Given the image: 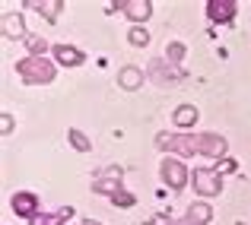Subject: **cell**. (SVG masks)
<instances>
[{"label": "cell", "instance_id": "1", "mask_svg": "<svg viewBox=\"0 0 251 225\" xmlns=\"http://www.w3.org/2000/svg\"><path fill=\"white\" fill-rule=\"evenodd\" d=\"M156 146L178 156H207L223 158L229 149L223 134H156Z\"/></svg>", "mask_w": 251, "mask_h": 225}, {"label": "cell", "instance_id": "2", "mask_svg": "<svg viewBox=\"0 0 251 225\" xmlns=\"http://www.w3.org/2000/svg\"><path fill=\"white\" fill-rule=\"evenodd\" d=\"M57 67L48 61V57H35V54H25L16 61V76L23 79L25 86H48L54 83Z\"/></svg>", "mask_w": 251, "mask_h": 225}, {"label": "cell", "instance_id": "3", "mask_svg": "<svg viewBox=\"0 0 251 225\" xmlns=\"http://www.w3.org/2000/svg\"><path fill=\"white\" fill-rule=\"evenodd\" d=\"M159 175H162V184H169L172 190H184L191 184V171L181 158H162Z\"/></svg>", "mask_w": 251, "mask_h": 225}, {"label": "cell", "instance_id": "4", "mask_svg": "<svg viewBox=\"0 0 251 225\" xmlns=\"http://www.w3.org/2000/svg\"><path fill=\"white\" fill-rule=\"evenodd\" d=\"M191 181H194V190L201 197H220L223 194L220 168H194L191 171Z\"/></svg>", "mask_w": 251, "mask_h": 225}, {"label": "cell", "instance_id": "5", "mask_svg": "<svg viewBox=\"0 0 251 225\" xmlns=\"http://www.w3.org/2000/svg\"><path fill=\"white\" fill-rule=\"evenodd\" d=\"M92 190H96V194H105L111 203H115V206H121V209H130V206L137 203V197L130 194V190H124L118 181H105V178H96V181H92Z\"/></svg>", "mask_w": 251, "mask_h": 225}, {"label": "cell", "instance_id": "6", "mask_svg": "<svg viewBox=\"0 0 251 225\" xmlns=\"http://www.w3.org/2000/svg\"><path fill=\"white\" fill-rule=\"evenodd\" d=\"M108 10H121L134 25H143L150 16H153V3H150V0H115Z\"/></svg>", "mask_w": 251, "mask_h": 225}, {"label": "cell", "instance_id": "7", "mask_svg": "<svg viewBox=\"0 0 251 225\" xmlns=\"http://www.w3.org/2000/svg\"><path fill=\"white\" fill-rule=\"evenodd\" d=\"M10 206H13V213H16V216H23L25 222H32L38 213H45V209H42V203H38V197L32 194V190H16V194L10 197Z\"/></svg>", "mask_w": 251, "mask_h": 225}, {"label": "cell", "instance_id": "8", "mask_svg": "<svg viewBox=\"0 0 251 225\" xmlns=\"http://www.w3.org/2000/svg\"><path fill=\"white\" fill-rule=\"evenodd\" d=\"M235 13H239V3H235V0H207L210 22H232Z\"/></svg>", "mask_w": 251, "mask_h": 225}, {"label": "cell", "instance_id": "9", "mask_svg": "<svg viewBox=\"0 0 251 225\" xmlns=\"http://www.w3.org/2000/svg\"><path fill=\"white\" fill-rule=\"evenodd\" d=\"M51 54H54V61L61 67H83V61H86V54L80 48H74V45H54Z\"/></svg>", "mask_w": 251, "mask_h": 225}, {"label": "cell", "instance_id": "10", "mask_svg": "<svg viewBox=\"0 0 251 225\" xmlns=\"http://www.w3.org/2000/svg\"><path fill=\"white\" fill-rule=\"evenodd\" d=\"M23 6H32V10H35L38 16H45L48 22H57V16H61V10L67 3H64V0H25Z\"/></svg>", "mask_w": 251, "mask_h": 225}, {"label": "cell", "instance_id": "11", "mask_svg": "<svg viewBox=\"0 0 251 225\" xmlns=\"http://www.w3.org/2000/svg\"><path fill=\"white\" fill-rule=\"evenodd\" d=\"M74 213H76L74 206H61V209H51V213H38L29 225H64L74 219Z\"/></svg>", "mask_w": 251, "mask_h": 225}, {"label": "cell", "instance_id": "12", "mask_svg": "<svg viewBox=\"0 0 251 225\" xmlns=\"http://www.w3.org/2000/svg\"><path fill=\"white\" fill-rule=\"evenodd\" d=\"M143 70L140 67H121V73H118V86H121L124 92H137L143 86Z\"/></svg>", "mask_w": 251, "mask_h": 225}, {"label": "cell", "instance_id": "13", "mask_svg": "<svg viewBox=\"0 0 251 225\" xmlns=\"http://www.w3.org/2000/svg\"><path fill=\"white\" fill-rule=\"evenodd\" d=\"M3 35L6 38H29V32H25V19L19 16V13H3Z\"/></svg>", "mask_w": 251, "mask_h": 225}, {"label": "cell", "instance_id": "14", "mask_svg": "<svg viewBox=\"0 0 251 225\" xmlns=\"http://www.w3.org/2000/svg\"><path fill=\"white\" fill-rule=\"evenodd\" d=\"M197 117H201V111H197L194 105H178L175 114H172V124H175L178 130H188V127L197 124Z\"/></svg>", "mask_w": 251, "mask_h": 225}, {"label": "cell", "instance_id": "15", "mask_svg": "<svg viewBox=\"0 0 251 225\" xmlns=\"http://www.w3.org/2000/svg\"><path fill=\"white\" fill-rule=\"evenodd\" d=\"M184 216H188L194 225H210V222H213V206H210V203H203V200L201 203H191Z\"/></svg>", "mask_w": 251, "mask_h": 225}, {"label": "cell", "instance_id": "16", "mask_svg": "<svg viewBox=\"0 0 251 225\" xmlns=\"http://www.w3.org/2000/svg\"><path fill=\"white\" fill-rule=\"evenodd\" d=\"M67 140H70V146H74L76 152H89V149H92V140L83 134L80 127H70V130H67Z\"/></svg>", "mask_w": 251, "mask_h": 225}, {"label": "cell", "instance_id": "17", "mask_svg": "<svg viewBox=\"0 0 251 225\" xmlns=\"http://www.w3.org/2000/svg\"><path fill=\"white\" fill-rule=\"evenodd\" d=\"M127 42L134 45V48H147V45H150V32H147V25H130Z\"/></svg>", "mask_w": 251, "mask_h": 225}, {"label": "cell", "instance_id": "18", "mask_svg": "<svg viewBox=\"0 0 251 225\" xmlns=\"http://www.w3.org/2000/svg\"><path fill=\"white\" fill-rule=\"evenodd\" d=\"M25 48H29V54L45 57V51H48V42H45L42 35H29V38H25Z\"/></svg>", "mask_w": 251, "mask_h": 225}, {"label": "cell", "instance_id": "19", "mask_svg": "<svg viewBox=\"0 0 251 225\" xmlns=\"http://www.w3.org/2000/svg\"><path fill=\"white\" fill-rule=\"evenodd\" d=\"M147 225H194V222H191L188 216H181V219H172V216H166V213H156Z\"/></svg>", "mask_w": 251, "mask_h": 225}, {"label": "cell", "instance_id": "20", "mask_svg": "<svg viewBox=\"0 0 251 225\" xmlns=\"http://www.w3.org/2000/svg\"><path fill=\"white\" fill-rule=\"evenodd\" d=\"M184 51H188V48H184V45H181V42H172V45H169V48H166V61H169V64H181V57H184Z\"/></svg>", "mask_w": 251, "mask_h": 225}, {"label": "cell", "instance_id": "21", "mask_svg": "<svg viewBox=\"0 0 251 225\" xmlns=\"http://www.w3.org/2000/svg\"><path fill=\"white\" fill-rule=\"evenodd\" d=\"M0 134L3 136L13 134V114H0Z\"/></svg>", "mask_w": 251, "mask_h": 225}, {"label": "cell", "instance_id": "22", "mask_svg": "<svg viewBox=\"0 0 251 225\" xmlns=\"http://www.w3.org/2000/svg\"><path fill=\"white\" fill-rule=\"evenodd\" d=\"M80 225H102V222H96V219H83Z\"/></svg>", "mask_w": 251, "mask_h": 225}, {"label": "cell", "instance_id": "23", "mask_svg": "<svg viewBox=\"0 0 251 225\" xmlns=\"http://www.w3.org/2000/svg\"><path fill=\"white\" fill-rule=\"evenodd\" d=\"M235 225H245V222H235Z\"/></svg>", "mask_w": 251, "mask_h": 225}]
</instances>
